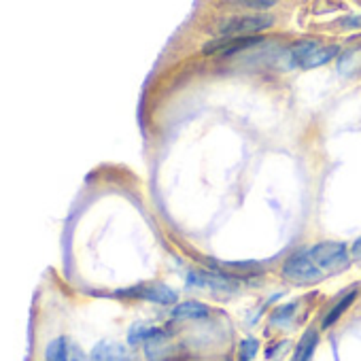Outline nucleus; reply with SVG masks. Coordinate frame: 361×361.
Masks as SVG:
<instances>
[{"label": "nucleus", "mask_w": 361, "mask_h": 361, "mask_svg": "<svg viewBox=\"0 0 361 361\" xmlns=\"http://www.w3.org/2000/svg\"><path fill=\"white\" fill-rule=\"evenodd\" d=\"M317 342H319V334H317L314 329H308V331L302 336V340L298 342L291 361H310V359H312V353H314V348H317Z\"/></svg>", "instance_id": "nucleus-10"}, {"label": "nucleus", "mask_w": 361, "mask_h": 361, "mask_svg": "<svg viewBox=\"0 0 361 361\" xmlns=\"http://www.w3.org/2000/svg\"><path fill=\"white\" fill-rule=\"evenodd\" d=\"M291 54L302 68L310 71L329 64L338 56V45H321L317 41H308V43H298L291 49Z\"/></svg>", "instance_id": "nucleus-4"}, {"label": "nucleus", "mask_w": 361, "mask_h": 361, "mask_svg": "<svg viewBox=\"0 0 361 361\" xmlns=\"http://www.w3.org/2000/svg\"><path fill=\"white\" fill-rule=\"evenodd\" d=\"M224 361H232V359H230V357H226V359H224Z\"/></svg>", "instance_id": "nucleus-19"}, {"label": "nucleus", "mask_w": 361, "mask_h": 361, "mask_svg": "<svg viewBox=\"0 0 361 361\" xmlns=\"http://www.w3.org/2000/svg\"><path fill=\"white\" fill-rule=\"evenodd\" d=\"M353 255H361V238L353 245Z\"/></svg>", "instance_id": "nucleus-18"}, {"label": "nucleus", "mask_w": 361, "mask_h": 361, "mask_svg": "<svg viewBox=\"0 0 361 361\" xmlns=\"http://www.w3.org/2000/svg\"><path fill=\"white\" fill-rule=\"evenodd\" d=\"M308 255L325 276L340 274V272L348 270V266H350V253H348L346 245H342V243H334V240L319 243L308 249Z\"/></svg>", "instance_id": "nucleus-2"}, {"label": "nucleus", "mask_w": 361, "mask_h": 361, "mask_svg": "<svg viewBox=\"0 0 361 361\" xmlns=\"http://www.w3.org/2000/svg\"><path fill=\"white\" fill-rule=\"evenodd\" d=\"M136 295H140L147 302H155V304H164V306L176 302V291H172L164 283H149V285L136 289Z\"/></svg>", "instance_id": "nucleus-8"}, {"label": "nucleus", "mask_w": 361, "mask_h": 361, "mask_svg": "<svg viewBox=\"0 0 361 361\" xmlns=\"http://www.w3.org/2000/svg\"><path fill=\"white\" fill-rule=\"evenodd\" d=\"M145 346V357L149 361H178L180 357V346L172 340V336L164 329H155L151 338H147Z\"/></svg>", "instance_id": "nucleus-5"}, {"label": "nucleus", "mask_w": 361, "mask_h": 361, "mask_svg": "<svg viewBox=\"0 0 361 361\" xmlns=\"http://www.w3.org/2000/svg\"><path fill=\"white\" fill-rule=\"evenodd\" d=\"M283 348H289V342H287V340H281V342H276L274 346H270V348L266 350V357H268V359H276V357L283 355Z\"/></svg>", "instance_id": "nucleus-15"}, {"label": "nucleus", "mask_w": 361, "mask_h": 361, "mask_svg": "<svg viewBox=\"0 0 361 361\" xmlns=\"http://www.w3.org/2000/svg\"><path fill=\"white\" fill-rule=\"evenodd\" d=\"M92 361H130V353L123 344L113 340H102L92 348Z\"/></svg>", "instance_id": "nucleus-7"}, {"label": "nucleus", "mask_w": 361, "mask_h": 361, "mask_svg": "<svg viewBox=\"0 0 361 361\" xmlns=\"http://www.w3.org/2000/svg\"><path fill=\"white\" fill-rule=\"evenodd\" d=\"M340 26L344 30H355V28H361V16H348L344 20H340Z\"/></svg>", "instance_id": "nucleus-16"}, {"label": "nucleus", "mask_w": 361, "mask_h": 361, "mask_svg": "<svg viewBox=\"0 0 361 361\" xmlns=\"http://www.w3.org/2000/svg\"><path fill=\"white\" fill-rule=\"evenodd\" d=\"M155 329H157V327H151V325H145V323H134V325L130 327V331H128V342H130V346L145 344L147 338H151Z\"/></svg>", "instance_id": "nucleus-13"}, {"label": "nucleus", "mask_w": 361, "mask_h": 361, "mask_svg": "<svg viewBox=\"0 0 361 361\" xmlns=\"http://www.w3.org/2000/svg\"><path fill=\"white\" fill-rule=\"evenodd\" d=\"M281 274L285 281H289L293 285H314L325 279V274L310 259L308 249H300L293 255H289L281 268Z\"/></svg>", "instance_id": "nucleus-3"}, {"label": "nucleus", "mask_w": 361, "mask_h": 361, "mask_svg": "<svg viewBox=\"0 0 361 361\" xmlns=\"http://www.w3.org/2000/svg\"><path fill=\"white\" fill-rule=\"evenodd\" d=\"M245 5L251 7V9H272L274 7L272 0H266V3H262V0H259V3H245Z\"/></svg>", "instance_id": "nucleus-17"}, {"label": "nucleus", "mask_w": 361, "mask_h": 361, "mask_svg": "<svg viewBox=\"0 0 361 361\" xmlns=\"http://www.w3.org/2000/svg\"><path fill=\"white\" fill-rule=\"evenodd\" d=\"M45 359L47 361H92L83 353V348L66 336H60L47 344Z\"/></svg>", "instance_id": "nucleus-6"}, {"label": "nucleus", "mask_w": 361, "mask_h": 361, "mask_svg": "<svg viewBox=\"0 0 361 361\" xmlns=\"http://www.w3.org/2000/svg\"><path fill=\"white\" fill-rule=\"evenodd\" d=\"M295 308H298V302H289V304H285V306H279V308L272 312V317H270V323H272L274 327L287 329V327L291 325V319H293V312H295Z\"/></svg>", "instance_id": "nucleus-12"}, {"label": "nucleus", "mask_w": 361, "mask_h": 361, "mask_svg": "<svg viewBox=\"0 0 361 361\" xmlns=\"http://www.w3.org/2000/svg\"><path fill=\"white\" fill-rule=\"evenodd\" d=\"M259 353V340L257 338H243L238 342V361H253Z\"/></svg>", "instance_id": "nucleus-14"}, {"label": "nucleus", "mask_w": 361, "mask_h": 361, "mask_svg": "<svg viewBox=\"0 0 361 361\" xmlns=\"http://www.w3.org/2000/svg\"><path fill=\"white\" fill-rule=\"evenodd\" d=\"M209 317V306L188 300V302H180L172 308V319L176 321H198V319H207Z\"/></svg>", "instance_id": "nucleus-9"}, {"label": "nucleus", "mask_w": 361, "mask_h": 361, "mask_svg": "<svg viewBox=\"0 0 361 361\" xmlns=\"http://www.w3.org/2000/svg\"><path fill=\"white\" fill-rule=\"evenodd\" d=\"M272 24H274V18L266 13H238V16L224 18L215 30L217 35H221V39H243V37L264 32Z\"/></svg>", "instance_id": "nucleus-1"}, {"label": "nucleus", "mask_w": 361, "mask_h": 361, "mask_svg": "<svg viewBox=\"0 0 361 361\" xmlns=\"http://www.w3.org/2000/svg\"><path fill=\"white\" fill-rule=\"evenodd\" d=\"M355 298H357V293H355V291H350V293H346L342 300H338V302H336V306H334V308H331V310H329V312L323 317V323H321V327H323V329H329L331 325H336V323L340 321V317H342V314H344V312L350 308V304L355 302Z\"/></svg>", "instance_id": "nucleus-11"}]
</instances>
